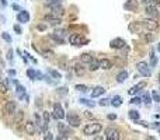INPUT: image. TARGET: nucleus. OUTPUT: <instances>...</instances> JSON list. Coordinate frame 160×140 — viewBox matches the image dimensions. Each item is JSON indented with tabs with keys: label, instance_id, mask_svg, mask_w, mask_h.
<instances>
[{
	"label": "nucleus",
	"instance_id": "nucleus-37",
	"mask_svg": "<svg viewBox=\"0 0 160 140\" xmlns=\"http://www.w3.org/2000/svg\"><path fill=\"white\" fill-rule=\"evenodd\" d=\"M152 97H153V100L156 101V102H160V95L157 94V91L153 90V93H152Z\"/></svg>",
	"mask_w": 160,
	"mask_h": 140
},
{
	"label": "nucleus",
	"instance_id": "nucleus-17",
	"mask_svg": "<svg viewBox=\"0 0 160 140\" xmlns=\"http://www.w3.org/2000/svg\"><path fill=\"white\" fill-rule=\"evenodd\" d=\"M93 60H94V57L91 56L90 53H82L80 55V62H82L83 64H89V63H91Z\"/></svg>",
	"mask_w": 160,
	"mask_h": 140
},
{
	"label": "nucleus",
	"instance_id": "nucleus-38",
	"mask_svg": "<svg viewBox=\"0 0 160 140\" xmlns=\"http://www.w3.org/2000/svg\"><path fill=\"white\" fill-rule=\"evenodd\" d=\"M58 94H62V95H66V94H67V88H66V87H62V88H58Z\"/></svg>",
	"mask_w": 160,
	"mask_h": 140
},
{
	"label": "nucleus",
	"instance_id": "nucleus-40",
	"mask_svg": "<svg viewBox=\"0 0 160 140\" xmlns=\"http://www.w3.org/2000/svg\"><path fill=\"white\" fill-rule=\"evenodd\" d=\"M145 104H146V105H149L150 102H152V100H150V97H149V94H145Z\"/></svg>",
	"mask_w": 160,
	"mask_h": 140
},
{
	"label": "nucleus",
	"instance_id": "nucleus-12",
	"mask_svg": "<svg viewBox=\"0 0 160 140\" xmlns=\"http://www.w3.org/2000/svg\"><path fill=\"white\" fill-rule=\"evenodd\" d=\"M17 21L21 24L28 23V21H30V14H28V11H25V10L18 11V14H17Z\"/></svg>",
	"mask_w": 160,
	"mask_h": 140
},
{
	"label": "nucleus",
	"instance_id": "nucleus-25",
	"mask_svg": "<svg viewBox=\"0 0 160 140\" xmlns=\"http://www.w3.org/2000/svg\"><path fill=\"white\" fill-rule=\"evenodd\" d=\"M49 38H51V39H53V41H56L58 43H63L65 42L63 37H60V35H58V34H51Z\"/></svg>",
	"mask_w": 160,
	"mask_h": 140
},
{
	"label": "nucleus",
	"instance_id": "nucleus-3",
	"mask_svg": "<svg viewBox=\"0 0 160 140\" xmlns=\"http://www.w3.org/2000/svg\"><path fill=\"white\" fill-rule=\"evenodd\" d=\"M136 69L143 77H149L150 76V67H149V64H147L145 60H143V62H138V63H136Z\"/></svg>",
	"mask_w": 160,
	"mask_h": 140
},
{
	"label": "nucleus",
	"instance_id": "nucleus-14",
	"mask_svg": "<svg viewBox=\"0 0 160 140\" xmlns=\"http://www.w3.org/2000/svg\"><path fill=\"white\" fill-rule=\"evenodd\" d=\"M146 16L152 17V18H156L157 16H159V11H157V9L154 7V4H149V6H146Z\"/></svg>",
	"mask_w": 160,
	"mask_h": 140
},
{
	"label": "nucleus",
	"instance_id": "nucleus-7",
	"mask_svg": "<svg viewBox=\"0 0 160 140\" xmlns=\"http://www.w3.org/2000/svg\"><path fill=\"white\" fill-rule=\"evenodd\" d=\"M24 129H25V133L30 134V136H34V134L37 133V126L31 120H27L25 125H24Z\"/></svg>",
	"mask_w": 160,
	"mask_h": 140
},
{
	"label": "nucleus",
	"instance_id": "nucleus-53",
	"mask_svg": "<svg viewBox=\"0 0 160 140\" xmlns=\"http://www.w3.org/2000/svg\"><path fill=\"white\" fill-rule=\"evenodd\" d=\"M159 133H160V126H159Z\"/></svg>",
	"mask_w": 160,
	"mask_h": 140
},
{
	"label": "nucleus",
	"instance_id": "nucleus-4",
	"mask_svg": "<svg viewBox=\"0 0 160 140\" xmlns=\"http://www.w3.org/2000/svg\"><path fill=\"white\" fill-rule=\"evenodd\" d=\"M105 137L110 140H120L121 133L120 130L115 129V127H108V129H105Z\"/></svg>",
	"mask_w": 160,
	"mask_h": 140
},
{
	"label": "nucleus",
	"instance_id": "nucleus-8",
	"mask_svg": "<svg viewBox=\"0 0 160 140\" xmlns=\"http://www.w3.org/2000/svg\"><path fill=\"white\" fill-rule=\"evenodd\" d=\"M53 116L56 118V119H63L65 118V111L60 104H55L53 105Z\"/></svg>",
	"mask_w": 160,
	"mask_h": 140
},
{
	"label": "nucleus",
	"instance_id": "nucleus-15",
	"mask_svg": "<svg viewBox=\"0 0 160 140\" xmlns=\"http://www.w3.org/2000/svg\"><path fill=\"white\" fill-rule=\"evenodd\" d=\"M98 64H100V69H104V70H108L112 67V62L110 59H105V57L98 60Z\"/></svg>",
	"mask_w": 160,
	"mask_h": 140
},
{
	"label": "nucleus",
	"instance_id": "nucleus-16",
	"mask_svg": "<svg viewBox=\"0 0 160 140\" xmlns=\"http://www.w3.org/2000/svg\"><path fill=\"white\" fill-rule=\"evenodd\" d=\"M105 93V88L101 86H97L93 88V91H91V97L96 98V97H100V95H103V94Z\"/></svg>",
	"mask_w": 160,
	"mask_h": 140
},
{
	"label": "nucleus",
	"instance_id": "nucleus-49",
	"mask_svg": "<svg viewBox=\"0 0 160 140\" xmlns=\"http://www.w3.org/2000/svg\"><path fill=\"white\" fill-rule=\"evenodd\" d=\"M44 139H53V136L51 133H47V136H44Z\"/></svg>",
	"mask_w": 160,
	"mask_h": 140
},
{
	"label": "nucleus",
	"instance_id": "nucleus-48",
	"mask_svg": "<svg viewBox=\"0 0 160 140\" xmlns=\"http://www.w3.org/2000/svg\"><path fill=\"white\" fill-rule=\"evenodd\" d=\"M9 74H10V76H16V70H9Z\"/></svg>",
	"mask_w": 160,
	"mask_h": 140
},
{
	"label": "nucleus",
	"instance_id": "nucleus-33",
	"mask_svg": "<svg viewBox=\"0 0 160 140\" xmlns=\"http://www.w3.org/2000/svg\"><path fill=\"white\" fill-rule=\"evenodd\" d=\"M2 38H3V39L6 41L7 43H11V37H10V35H9L7 32H3V34H2Z\"/></svg>",
	"mask_w": 160,
	"mask_h": 140
},
{
	"label": "nucleus",
	"instance_id": "nucleus-31",
	"mask_svg": "<svg viewBox=\"0 0 160 140\" xmlns=\"http://www.w3.org/2000/svg\"><path fill=\"white\" fill-rule=\"evenodd\" d=\"M45 6H52V4H59L60 0H42Z\"/></svg>",
	"mask_w": 160,
	"mask_h": 140
},
{
	"label": "nucleus",
	"instance_id": "nucleus-50",
	"mask_svg": "<svg viewBox=\"0 0 160 140\" xmlns=\"http://www.w3.org/2000/svg\"><path fill=\"white\" fill-rule=\"evenodd\" d=\"M0 2H2V4H3V6H6V4H7L6 0H0Z\"/></svg>",
	"mask_w": 160,
	"mask_h": 140
},
{
	"label": "nucleus",
	"instance_id": "nucleus-1",
	"mask_svg": "<svg viewBox=\"0 0 160 140\" xmlns=\"http://www.w3.org/2000/svg\"><path fill=\"white\" fill-rule=\"evenodd\" d=\"M101 130V125L97 123V122H93V123H87L86 126L83 127V133L86 136H93V134H97Z\"/></svg>",
	"mask_w": 160,
	"mask_h": 140
},
{
	"label": "nucleus",
	"instance_id": "nucleus-28",
	"mask_svg": "<svg viewBox=\"0 0 160 140\" xmlns=\"http://www.w3.org/2000/svg\"><path fill=\"white\" fill-rule=\"evenodd\" d=\"M24 91H25V88H24L23 86H20V84H17V94H18V98H24Z\"/></svg>",
	"mask_w": 160,
	"mask_h": 140
},
{
	"label": "nucleus",
	"instance_id": "nucleus-46",
	"mask_svg": "<svg viewBox=\"0 0 160 140\" xmlns=\"http://www.w3.org/2000/svg\"><path fill=\"white\" fill-rule=\"evenodd\" d=\"M13 10H17V11H20V10H21V7L18 6V4H16V3H14V4H13Z\"/></svg>",
	"mask_w": 160,
	"mask_h": 140
},
{
	"label": "nucleus",
	"instance_id": "nucleus-9",
	"mask_svg": "<svg viewBox=\"0 0 160 140\" xmlns=\"http://www.w3.org/2000/svg\"><path fill=\"white\" fill-rule=\"evenodd\" d=\"M47 7L51 10V14H53V16L59 17V16L63 14V7L60 6V3L59 4H52V6H47Z\"/></svg>",
	"mask_w": 160,
	"mask_h": 140
},
{
	"label": "nucleus",
	"instance_id": "nucleus-5",
	"mask_svg": "<svg viewBox=\"0 0 160 140\" xmlns=\"http://www.w3.org/2000/svg\"><path fill=\"white\" fill-rule=\"evenodd\" d=\"M69 42H70V45H74V46H82L86 42V39L82 35H79V34H72L69 37Z\"/></svg>",
	"mask_w": 160,
	"mask_h": 140
},
{
	"label": "nucleus",
	"instance_id": "nucleus-43",
	"mask_svg": "<svg viewBox=\"0 0 160 140\" xmlns=\"http://www.w3.org/2000/svg\"><path fill=\"white\" fill-rule=\"evenodd\" d=\"M7 60H10V62L13 60V50H11V49L7 52Z\"/></svg>",
	"mask_w": 160,
	"mask_h": 140
},
{
	"label": "nucleus",
	"instance_id": "nucleus-41",
	"mask_svg": "<svg viewBox=\"0 0 160 140\" xmlns=\"http://www.w3.org/2000/svg\"><path fill=\"white\" fill-rule=\"evenodd\" d=\"M108 104H111V101L107 100V98H104V100L100 101V105H103V107H104V105H108Z\"/></svg>",
	"mask_w": 160,
	"mask_h": 140
},
{
	"label": "nucleus",
	"instance_id": "nucleus-27",
	"mask_svg": "<svg viewBox=\"0 0 160 140\" xmlns=\"http://www.w3.org/2000/svg\"><path fill=\"white\" fill-rule=\"evenodd\" d=\"M27 76L30 77L31 80H35V79H37V72L34 69H28L27 70Z\"/></svg>",
	"mask_w": 160,
	"mask_h": 140
},
{
	"label": "nucleus",
	"instance_id": "nucleus-22",
	"mask_svg": "<svg viewBox=\"0 0 160 140\" xmlns=\"http://www.w3.org/2000/svg\"><path fill=\"white\" fill-rule=\"evenodd\" d=\"M128 79V72L127 70H122V72H120L117 76V81L118 83H124V81Z\"/></svg>",
	"mask_w": 160,
	"mask_h": 140
},
{
	"label": "nucleus",
	"instance_id": "nucleus-26",
	"mask_svg": "<svg viewBox=\"0 0 160 140\" xmlns=\"http://www.w3.org/2000/svg\"><path fill=\"white\" fill-rule=\"evenodd\" d=\"M58 129H59V132L62 134H69L70 132H69V129H67L66 126H65L63 123H58Z\"/></svg>",
	"mask_w": 160,
	"mask_h": 140
},
{
	"label": "nucleus",
	"instance_id": "nucleus-10",
	"mask_svg": "<svg viewBox=\"0 0 160 140\" xmlns=\"http://www.w3.org/2000/svg\"><path fill=\"white\" fill-rule=\"evenodd\" d=\"M45 21H48V24H49V25H53V27H55V25H59V24L62 23V20H60L59 17L53 16V14H51V13L45 16Z\"/></svg>",
	"mask_w": 160,
	"mask_h": 140
},
{
	"label": "nucleus",
	"instance_id": "nucleus-36",
	"mask_svg": "<svg viewBox=\"0 0 160 140\" xmlns=\"http://www.w3.org/2000/svg\"><path fill=\"white\" fill-rule=\"evenodd\" d=\"M74 88H76L77 91H87V87L86 86H83V84H76V86H74Z\"/></svg>",
	"mask_w": 160,
	"mask_h": 140
},
{
	"label": "nucleus",
	"instance_id": "nucleus-32",
	"mask_svg": "<svg viewBox=\"0 0 160 140\" xmlns=\"http://www.w3.org/2000/svg\"><path fill=\"white\" fill-rule=\"evenodd\" d=\"M7 91H9V87H7L4 83H2V81H0V94H6Z\"/></svg>",
	"mask_w": 160,
	"mask_h": 140
},
{
	"label": "nucleus",
	"instance_id": "nucleus-51",
	"mask_svg": "<svg viewBox=\"0 0 160 140\" xmlns=\"http://www.w3.org/2000/svg\"><path fill=\"white\" fill-rule=\"evenodd\" d=\"M2 79H3V76H2V73H0V81H2Z\"/></svg>",
	"mask_w": 160,
	"mask_h": 140
},
{
	"label": "nucleus",
	"instance_id": "nucleus-18",
	"mask_svg": "<svg viewBox=\"0 0 160 140\" xmlns=\"http://www.w3.org/2000/svg\"><path fill=\"white\" fill-rule=\"evenodd\" d=\"M142 88H145V83H143V81H140V83L135 84V86H133L132 88L129 90V94H131V95H132V94H136V93H139Z\"/></svg>",
	"mask_w": 160,
	"mask_h": 140
},
{
	"label": "nucleus",
	"instance_id": "nucleus-30",
	"mask_svg": "<svg viewBox=\"0 0 160 140\" xmlns=\"http://www.w3.org/2000/svg\"><path fill=\"white\" fill-rule=\"evenodd\" d=\"M129 118L131 119H133V120H139V112H138V111H131Z\"/></svg>",
	"mask_w": 160,
	"mask_h": 140
},
{
	"label": "nucleus",
	"instance_id": "nucleus-34",
	"mask_svg": "<svg viewBox=\"0 0 160 140\" xmlns=\"http://www.w3.org/2000/svg\"><path fill=\"white\" fill-rule=\"evenodd\" d=\"M150 64H152V66H156L157 64V57L154 56L153 52H152V55H150Z\"/></svg>",
	"mask_w": 160,
	"mask_h": 140
},
{
	"label": "nucleus",
	"instance_id": "nucleus-39",
	"mask_svg": "<svg viewBox=\"0 0 160 140\" xmlns=\"http://www.w3.org/2000/svg\"><path fill=\"white\" fill-rule=\"evenodd\" d=\"M49 119H51L49 113H48V112H44V122H45V123H49Z\"/></svg>",
	"mask_w": 160,
	"mask_h": 140
},
{
	"label": "nucleus",
	"instance_id": "nucleus-13",
	"mask_svg": "<svg viewBox=\"0 0 160 140\" xmlns=\"http://www.w3.org/2000/svg\"><path fill=\"white\" fill-rule=\"evenodd\" d=\"M110 46L112 49H122V48H125V41L121 39V38H115L110 42Z\"/></svg>",
	"mask_w": 160,
	"mask_h": 140
},
{
	"label": "nucleus",
	"instance_id": "nucleus-19",
	"mask_svg": "<svg viewBox=\"0 0 160 140\" xmlns=\"http://www.w3.org/2000/svg\"><path fill=\"white\" fill-rule=\"evenodd\" d=\"M23 120H24V111H17L16 112V116H14V123L16 125H20L23 123Z\"/></svg>",
	"mask_w": 160,
	"mask_h": 140
},
{
	"label": "nucleus",
	"instance_id": "nucleus-35",
	"mask_svg": "<svg viewBox=\"0 0 160 140\" xmlns=\"http://www.w3.org/2000/svg\"><path fill=\"white\" fill-rule=\"evenodd\" d=\"M48 72H49V74H51V76H52V77H55V79H60V74L58 73L56 70H52V69H49V70H48Z\"/></svg>",
	"mask_w": 160,
	"mask_h": 140
},
{
	"label": "nucleus",
	"instance_id": "nucleus-45",
	"mask_svg": "<svg viewBox=\"0 0 160 140\" xmlns=\"http://www.w3.org/2000/svg\"><path fill=\"white\" fill-rule=\"evenodd\" d=\"M132 104H140V98H138V97H135V98H132V101H131Z\"/></svg>",
	"mask_w": 160,
	"mask_h": 140
},
{
	"label": "nucleus",
	"instance_id": "nucleus-2",
	"mask_svg": "<svg viewBox=\"0 0 160 140\" xmlns=\"http://www.w3.org/2000/svg\"><path fill=\"white\" fill-rule=\"evenodd\" d=\"M66 119H67V123H69V126H73V127H79L80 123H82L80 116H79V115H76L74 112H69V113H67Z\"/></svg>",
	"mask_w": 160,
	"mask_h": 140
},
{
	"label": "nucleus",
	"instance_id": "nucleus-47",
	"mask_svg": "<svg viewBox=\"0 0 160 140\" xmlns=\"http://www.w3.org/2000/svg\"><path fill=\"white\" fill-rule=\"evenodd\" d=\"M45 28H47V27H45L44 24H41V25H38V30H40V31H44V30H45Z\"/></svg>",
	"mask_w": 160,
	"mask_h": 140
},
{
	"label": "nucleus",
	"instance_id": "nucleus-29",
	"mask_svg": "<svg viewBox=\"0 0 160 140\" xmlns=\"http://www.w3.org/2000/svg\"><path fill=\"white\" fill-rule=\"evenodd\" d=\"M80 102H82V104H84V105H87V107H90V108H93L94 105H96V104H94L93 101L86 100V98H82V100H80Z\"/></svg>",
	"mask_w": 160,
	"mask_h": 140
},
{
	"label": "nucleus",
	"instance_id": "nucleus-11",
	"mask_svg": "<svg viewBox=\"0 0 160 140\" xmlns=\"http://www.w3.org/2000/svg\"><path fill=\"white\" fill-rule=\"evenodd\" d=\"M17 109V102L16 101H7L4 104V112L6 113H16Z\"/></svg>",
	"mask_w": 160,
	"mask_h": 140
},
{
	"label": "nucleus",
	"instance_id": "nucleus-21",
	"mask_svg": "<svg viewBox=\"0 0 160 140\" xmlns=\"http://www.w3.org/2000/svg\"><path fill=\"white\" fill-rule=\"evenodd\" d=\"M73 70H74V73H76L77 76H83L84 72H86V69L83 67V64H80V63H74Z\"/></svg>",
	"mask_w": 160,
	"mask_h": 140
},
{
	"label": "nucleus",
	"instance_id": "nucleus-23",
	"mask_svg": "<svg viewBox=\"0 0 160 140\" xmlns=\"http://www.w3.org/2000/svg\"><path fill=\"white\" fill-rule=\"evenodd\" d=\"M111 105H112V107H115V108L121 107V105H122V98H121L120 95H115V97L111 100Z\"/></svg>",
	"mask_w": 160,
	"mask_h": 140
},
{
	"label": "nucleus",
	"instance_id": "nucleus-44",
	"mask_svg": "<svg viewBox=\"0 0 160 140\" xmlns=\"http://www.w3.org/2000/svg\"><path fill=\"white\" fill-rule=\"evenodd\" d=\"M14 31H16V32L17 34H21V27H20V25H14Z\"/></svg>",
	"mask_w": 160,
	"mask_h": 140
},
{
	"label": "nucleus",
	"instance_id": "nucleus-24",
	"mask_svg": "<svg viewBox=\"0 0 160 140\" xmlns=\"http://www.w3.org/2000/svg\"><path fill=\"white\" fill-rule=\"evenodd\" d=\"M97 69H100V64H98V60L94 59L91 63H89V70L90 72H96Z\"/></svg>",
	"mask_w": 160,
	"mask_h": 140
},
{
	"label": "nucleus",
	"instance_id": "nucleus-42",
	"mask_svg": "<svg viewBox=\"0 0 160 140\" xmlns=\"http://www.w3.org/2000/svg\"><path fill=\"white\" fill-rule=\"evenodd\" d=\"M143 4H146V6H149V4H154V0H140Z\"/></svg>",
	"mask_w": 160,
	"mask_h": 140
},
{
	"label": "nucleus",
	"instance_id": "nucleus-6",
	"mask_svg": "<svg viewBox=\"0 0 160 140\" xmlns=\"http://www.w3.org/2000/svg\"><path fill=\"white\" fill-rule=\"evenodd\" d=\"M140 25L143 28H146V30H149V31H153V30H156L157 28V23L154 21V18H152V20H143V21H140Z\"/></svg>",
	"mask_w": 160,
	"mask_h": 140
},
{
	"label": "nucleus",
	"instance_id": "nucleus-20",
	"mask_svg": "<svg viewBox=\"0 0 160 140\" xmlns=\"http://www.w3.org/2000/svg\"><path fill=\"white\" fill-rule=\"evenodd\" d=\"M124 7H125V10H131V11H135L138 9V4H136V2H133V0H128L127 3L124 4Z\"/></svg>",
	"mask_w": 160,
	"mask_h": 140
},
{
	"label": "nucleus",
	"instance_id": "nucleus-52",
	"mask_svg": "<svg viewBox=\"0 0 160 140\" xmlns=\"http://www.w3.org/2000/svg\"><path fill=\"white\" fill-rule=\"evenodd\" d=\"M157 50H159V52H160V45H159V46H157Z\"/></svg>",
	"mask_w": 160,
	"mask_h": 140
}]
</instances>
